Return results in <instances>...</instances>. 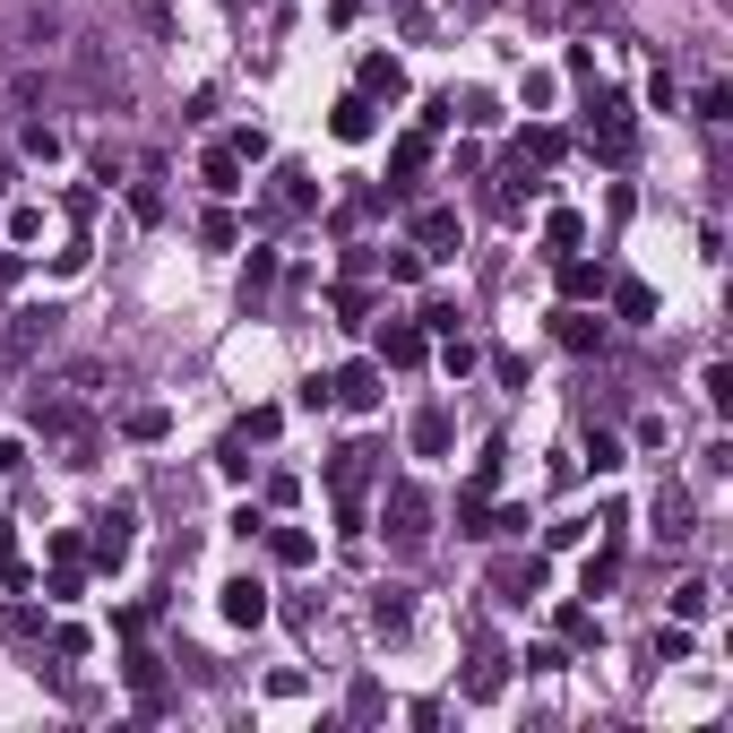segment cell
I'll return each mask as SVG.
<instances>
[{
    "label": "cell",
    "instance_id": "6da1fadb",
    "mask_svg": "<svg viewBox=\"0 0 733 733\" xmlns=\"http://www.w3.org/2000/svg\"><path fill=\"white\" fill-rule=\"evenodd\" d=\"M371 475H380V449H371V440L336 449V467H329V492H336V509H345V527L363 518V492H371Z\"/></svg>",
    "mask_w": 733,
    "mask_h": 733
},
{
    "label": "cell",
    "instance_id": "7a4b0ae2",
    "mask_svg": "<svg viewBox=\"0 0 733 733\" xmlns=\"http://www.w3.org/2000/svg\"><path fill=\"white\" fill-rule=\"evenodd\" d=\"M380 527L398 535V544H423V535H432V500H423V483H389V492H380Z\"/></svg>",
    "mask_w": 733,
    "mask_h": 733
},
{
    "label": "cell",
    "instance_id": "3957f363",
    "mask_svg": "<svg viewBox=\"0 0 733 733\" xmlns=\"http://www.w3.org/2000/svg\"><path fill=\"white\" fill-rule=\"evenodd\" d=\"M130 527H138V509H130V500H113V509L96 518V535H87V561L121 569V561H130Z\"/></svg>",
    "mask_w": 733,
    "mask_h": 733
},
{
    "label": "cell",
    "instance_id": "277c9868",
    "mask_svg": "<svg viewBox=\"0 0 733 733\" xmlns=\"http://www.w3.org/2000/svg\"><path fill=\"white\" fill-rule=\"evenodd\" d=\"M329 398L354 405V414H371V405L389 398V389H380V363H345V371H329Z\"/></svg>",
    "mask_w": 733,
    "mask_h": 733
},
{
    "label": "cell",
    "instance_id": "5b68a950",
    "mask_svg": "<svg viewBox=\"0 0 733 733\" xmlns=\"http://www.w3.org/2000/svg\"><path fill=\"white\" fill-rule=\"evenodd\" d=\"M423 354H432V329H423V320H398V329L380 336V363L389 371H414Z\"/></svg>",
    "mask_w": 733,
    "mask_h": 733
},
{
    "label": "cell",
    "instance_id": "8992f818",
    "mask_svg": "<svg viewBox=\"0 0 733 733\" xmlns=\"http://www.w3.org/2000/svg\"><path fill=\"white\" fill-rule=\"evenodd\" d=\"M492 596H500V604L544 596V561H535V553H527V561H492Z\"/></svg>",
    "mask_w": 733,
    "mask_h": 733
},
{
    "label": "cell",
    "instance_id": "52a82bcc",
    "mask_svg": "<svg viewBox=\"0 0 733 733\" xmlns=\"http://www.w3.org/2000/svg\"><path fill=\"white\" fill-rule=\"evenodd\" d=\"M371 631H380V638L414 631V587H380V596H371Z\"/></svg>",
    "mask_w": 733,
    "mask_h": 733
},
{
    "label": "cell",
    "instance_id": "ba28073f",
    "mask_svg": "<svg viewBox=\"0 0 733 733\" xmlns=\"http://www.w3.org/2000/svg\"><path fill=\"white\" fill-rule=\"evenodd\" d=\"M225 622H234V631H260L267 622V587L260 578H225Z\"/></svg>",
    "mask_w": 733,
    "mask_h": 733
},
{
    "label": "cell",
    "instance_id": "9c48e42d",
    "mask_svg": "<svg viewBox=\"0 0 733 733\" xmlns=\"http://www.w3.org/2000/svg\"><path fill=\"white\" fill-rule=\"evenodd\" d=\"M52 329V311H0V354H35Z\"/></svg>",
    "mask_w": 733,
    "mask_h": 733
},
{
    "label": "cell",
    "instance_id": "30bf717a",
    "mask_svg": "<svg viewBox=\"0 0 733 733\" xmlns=\"http://www.w3.org/2000/svg\"><path fill=\"white\" fill-rule=\"evenodd\" d=\"M449 440H458L449 405H423V414H414V458H449Z\"/></svg>",
    "mask_w": 733,
    "mask_h": 733
},
{
    "label": "cell",
    "instance_id": "8fae6325",
    "mask_svg": "<svg viewBox=\"0 0 733 733\" xmlns=\"http://www.w3.org/2000/svg\"><path fill=\"white\" fill-rule=\"evenodd\" d=\"M199 182L216 190V199H234V190H251V182H242V156H234V147H207V156H199Z\"/></svg>",
    "mask_w": 733,
    "mask_h": 733
},
{
    "label": "cell",
    "instance_id": "7c38bea8",
    "mask_svg": "<svg viewBox=\"0 0 733 733\" xmlns=\"http://www.w3.org/2000/svg\"><path fill=\"white\" fill-rule=\"evenodd\" d=\"M449 242H458V207H423V216H414V251L432 260V251H449Z\"/></svg>",
    "mask_w": 733,
    "mask_h": 733
},
{
    "label": "cell",
    "instance_id": "4fadbf2b",
    "mask_svg": "<svg viewBox=\"0 0 733 733\" xmlns=\"http://www.w3.org/2000/svg\"><path fill=\"white\" fill-rule=\"evenodd\" d=\"M354 96H371V104L389 96V104H398V96H405V69L389 61V52H371V61H363V87H354Z\"/></svg>",
    "mask_w": 733,
    "mask_h": 733
},
{
    "label": "cell",
    "instance_id": "5bb4252c",
    "mask_svg": "<svg viewBox=\"0 0 733 733\" xmlns=\"http://www.w3.org/2000/svg\"><path fill=\"white\" fill-rule=\"evenodd\" d=\"M329 130L345 138V147H363V138H371V96H345V104L329 113Z\"/></svg>",
    "mask_w": 733,
    "mask_h": 733
},
{
    "label": "cell",
    "instance_id": "9a60e30c",
    "mask_svg": "<svg viewBox=\"0 0 733 733\" xmlns=\"http://www.w3.org/2000/svg\"><path fill=\"white\" fill-rule=\"evenodd\" d=\"M500 682H509V673H500V656L483 647V656L467 665V700H475V707H492V700H500Z\"/></svg>",
    "mask_w": 733,
    "mask_h": 733
},
{
    "label": "cell",
    "instance_id": "2e32d148",
    "mask_svg": "<svg viewBox=\"0 0 733 733\" xmlns=\"http://www.w3.org/2000/svg\"><path fill=\"white\" fill-rule=\"evenodd\" d=\"M561 156H569V138L553 130V121H535V130H527V147H518V165H561Z\"/></svg>",
    "mask_w": 733,
    "mask_h": 733
},
{
    "label": "cell",
    "instance_id": "e0dca14e",
    "mask_svg": "<svg viewBox=\"0 0 733 733\" xmlns=\"http://www.w3.org/2000/svg\"><path fill=\"white\" fill-rule=\"evenodd\" d=\"M613 311H622V320H656V285H647V276H622V285H613Z\"/></svg>",
    "mask_w": 733,
    "mask_h": 733
},
{
    "label": "cell",
    "instance_id": "ac0fdd59",
    "mask_svg": "<svg viewBox=\"0 0 733 733\" xmlns=\"http://www.w3.org/2000/svg\"><path fill=\"white\" fill-rule=\"evenodd\" d=\"M267 535V553H276V561H285V569H302V561H311V553H320V544H311V535H302V527H260Z\"/></svg>",
    "mask_w": 733,
    "mask_h": 733
},
{
    "label": "cell",
    "instance_id": "d6986e66",
    "mask_svg": "<svg viewBox=\"0 0 733 733\" xmlns=\"http://www.w3.org/2000/svg\"><path fill=\"white\" fill-rule=\"evenodd\" d=\"M267 207H276V216H302V207H311V173L285 165V173H276V199H267Z\"/></svg>",
    "mask_w": 733,
    "mask_h": 733
},
{
    "label": "cell",
    "instance_id": "ffe728a7",
    "mask_svg": "<svg viewBox=\"0 0 733 733\" xmlns=\"http://www.w3.org/2000/svg\"><path fill=\"white\" fill-rule=\"evenodd\" d=\"M561 345H569V354H587V345H604V320H587V311L569 302V311H561Z\"/></svg>",
    "mask_w": 733,
    "mask_h": 733
},
{
    "label": "cell",
    "instance_id": "44dd1931",
    "mask_svg": "<svg viewBox=\"0 0 733 733\" xmlns=\"http://www.w3.org/2000/svg\"><path fill=\"white\" fill-rule=\"evenodd\" d=\"M43 596H52V604H78V596H87V561H61V553H52V587H43Z\"/></svg>",
    "mask_w": 733,
    "mask_h": 733
},
{
    "label": "cell",
    "instance_id": "7402d4cb",
    "mask_svg": "<svg viewBox=\"0 0 733 733\" xmlns=\"http://www.w3.org/2000/svg\"><path fill=\"white\" fill-rule=\"evenodd\" d=\"M656 535H665V544L691 535V500H682V492H656Z\"/></svg>",
    "mask_w": 733,
    "mask_h": 733
},
{
    "label": "cell",
    "instance_id": "603a6c76",
    "mask_svg": "<svg viewBox=\"0 0 733 733\" xmlns=\"http://www.w3.org/2000/svg\"><path fill=\"white\" fill-rule=\"evenodd\" d=\"M561 294H569V302H596V294H604V267H587V260H561Z\"/></svg>",
    "mask_w": 733,
    "mask_h": 733
},
{
    "label": "cell",
    "instance_id": "cb8c5ba5",
    "mask_svg": "<svg viewBox=\"0 0 733 733\" xmlns=\"http://www.w3.org/2000/svg\"><path fill=\"white\" fill-rule=\"evenodd\" d=\"M707 604H716V587H707V578H682V587H673V622H700Z\"/></svg>",
    "mask_w": 733,
    "mask_h": 733
},
{
    "label": "cell",
    "instance_id": "d4e9b609",
    "mask_svg": "<svg viewBox=\"0 0 733 733\" xmlns=\"http://www.w3.org/2000/svg\"><path fill=\"white\" fill-rule=\"evenodd\" d=\"M276 423H285L276 405H251V414L234 423V449H251V440H276Z\"/></svg>",
    "mask_w": 733,
    "mask_h": 733
},
{
    "label": "cell",
    "instance_id": "484cf974",
    "mask_svg": "<svg viewBox=\"0 0 733 733\" xmlns=\"http://www.w3.org/2000/svg\"><path fill=\"white\" fill-rule=\"evenodd\" d=\"M199 242H207V251H234V242H242V225L225 216V207H207V216H199Z\"/></svg>",
    "mask_w": 733,
    "mask_h": 733
},
{
    "label": "cell",
    "instance_id": "4316f807",
    "mask_svg": "<svg viewBox=\"0 0 733 733\" xmlns=\"http://www.w3.org/2000/svg\"><path fill=\"white\" fill-rule=\"evenodd\" d=\"M389 165H398V173H423V165H432V130H405Z\"/></svg>",
    "mask_w": 733,
    "mask_h": 733
},
{
    "label": "cell",
    "instance_id": "83f0119b",
    "mask_svg": "<svg viewBox=\"0 0 733 733\" xmlns=\"http://www.w3.org/2000/svg\"><path fill=\"white\" fill-rule=\"evenodd\" d=\"M544 242H553V251H578V242H587V225H578L569 207H553V216H544Z\"/></svg>",
    "mask_w": 733,
    "mask_h": 733
},
{
    "label": "cell",
    "instance_id": "f1b7e54d",
    "mask_svg": "<svg viewBox=\"0 0 733 733\" xmlns=\"http://www.w3.org/2000/svg\"><path fill=\"white\" fill-rule=\"evenodd\" d=\"M535 190H544V182H535V173H527V165H509V182H500V207H509V216H518V207H527V199H535Z\"/></svg>",
    "mask_w": 733,
    "mask_h": 733
},
{
    "label": "cell",
    "instance_id": "f546056e",
    "mask_svg": "<svg viewBox=\"0 0 733 733\" xmlns=\"http://www.w3.org/2000/svg\"><path fill=\"white\" fill-rule=\"evenodd\" d=\"M121 432H130V440H165V432H173V414H165V405H138Z\"/></svg>",
    "mask_w": 733,
    "mask_h": 733
},
{
    "label": "cell",
    "instance_id": "4dcf8cb0",
    "mask_svg": "<svg viewBox=\"0 0 733 733\" xmlns=\"http://www.w3.org/2000/svg\"><path fill=\"white\" fill-rule=\"evenodd\" d=\"M18 147H27L35 165H61V130H43V121H35V130H27V138H18Z\"/></svg>",
    "mask_w": 733,
    "mask_h": 733
},
{
    "label": "cell",
    "instance_id": "1f68e13d",
    "mask_svg": "<svg viewBox=\"0 0 733 733\" xmlns=\"http://www.w3.org/2000/svg\"><path fill=\"white\" fill-rule=\"evenodd\" d=\"M622 458H631V449H622V440H613V432H596V440H587V467H596V475H613V467H622Z\"/></svg>",
    "mask_w": 733,
    "mask_h": 733
},
{
    "label": "cell",
    "instance_id": "d6a6232c",
    "mask_svg": "<svg viewBox=\"0 0 733 733\" xmlns=\"http://www.w3.org/2000/svg\"><path fill=\"white\" fill-rule=\"evenodd\" d=\"M130 691L156 707V656H147V647H130Z\"/></svg>",
    "mask_w": 733,
    "mask_h": 733
},
{
    "label": "cell",
    "instance_id": "836d02e7",
    "mask_svg": "<svg viewBox=\"0 0 733 733\" xmlns=\"http://www.w3.org/2000/svg\"><path fill=\"white\" fill-rule=\"evenodd\" d=\"M440 371H449V380H467V371H475V345H467V336H449V345H440Z\"/></svg>",
    "mask_w": 733,
    "mask_h": 733
},
{
    "label": "cell",
    "instance_id": "e575fe53",
    "mask_svg": "<svg viewBox=\"0 0 733 733\" xmlns=\"http://www.w3.org/2000/svg\"><path fill=\"white\" fill-rule=\"evenodd\" d=\"M656 656H665V665H682V656H691V622H673V631H656Z\"/></svg>",
    "mask_w": 733,
    "mask_h": 733
},
{
    "label": "cell",
    "instance_id": "d590c367",
    "mask_svg": "<svg viewBox=\"0 0 733 733\" xmlns=\"http://www.w3.org/2000/svg\"><path fill=\"white\" fill-rule=\"evenodd\" d=\"M700 389H707V405L725 414V405H733V371H725V363H707V380H700Z\"/></svg>",
    "mask_w": 733,
    "mask_h": 733
},
{
    "label": "cell",
    "instance_id": "8d00e7d4",
    "mask_svg": "<svg viewBox=\"0 0 733 733\" xmlns=\"http://www.w3.org/2000/svg\"><path fill=\"white\" fill-rule=\"evenodd\" d=\"M700 121H733V87H700Z\"/></svg>",
    "mask_w": 733,
    "mask_h": 733
},
{
    "label": "cell",
    "instance_id": "74e56055",
    "mask_svg": "<svg viewBox=\"0 0 733 733\" xmlns=\"http://www.w3.org/2000/svg\"><path fill=\"white\" fill-rule=\"evenodd\" d=\"M43 234V207H9V242H35Z\"/></svg>",
    "mask_w": 733,
    "mask_h": 733
},
{
    "label": "cell",
    "instance_id": "f35d334b",
    "mask_svg": "<svg viewBox=\"0 0 733 733\" xmlns=\"http://www.w3.org/2000/svg\"><path fill=\"white\" fill-rule=\"evenodd\" d=\"M27 467V449H18V440H0V475H18Z\"/></svg>",
    "mask_w": 733,
    "mask_h": 733
},
{
    "label": "cell",
    "instance_id": "ab89813d",
    "mask_svg": "<svg viewBox=\"0 0 733 733\" xmlns=\"http://www.w3.org/2000/svg\"><path fill=\"white\" fill-rule=\"evenodd\" d=\"M9 182H18V165H9V147H0V190H9Z\"/></svg>",
    "mask_w": 733,
    "mask_h": 733
}]
</instances>
